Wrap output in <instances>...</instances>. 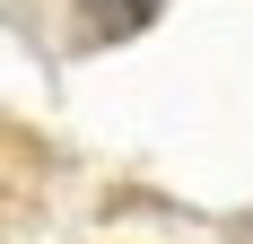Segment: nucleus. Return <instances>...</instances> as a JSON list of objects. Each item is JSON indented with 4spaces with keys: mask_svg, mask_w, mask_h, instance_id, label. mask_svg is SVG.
Instances as JSON below:
<instances>
[{
    "mask_svg": "<svg viewBox=\"0 0 253 244\" xmlns=\"http://www.w3.org/2000/svg\"><path fill=\"white\" fill-rule=\"evenodd\" d=\"M157 18V0H79V35L87 44H114V35H140Z\"/></svg>",
    "mask_w": 253,
    "mask_h": 244,
    "instance_id": "1",
    "label": "nucleus"
}]
</instances>
